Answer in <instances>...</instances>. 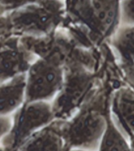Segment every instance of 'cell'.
I'll use <instances>...</instances> for the list:
<instances>
[{"label":"cell","mask_w":134,"mask_h":151,"mask_svg":"<svg viewBox=\"0 0 134 151\" xmlns=\"http://www.w3.org/2000/svg\"><path fill=\"white\" fill-rule=\"evenodd\" d=\"M107 117L103 93L93 91L71 119L62 121L61 131L64 151L99 148L107 126Z\"/></svg>","instance_id":"obj_1"},{"label":"cell","mask_w":134,"mask_h":151,"mask_svg":"<svg viewBox=\"0 0 134 151\" xmlns=\"http://www.w3.org/2000/svg\"><path fill=\"white\" fill-rule=\"evenodd\" d=\"M92 71L79 62L72 61L64 68V81L53 101L55 120L66 121L89 99L93 91Z\"/></svg>","instance_id":"obj_2"},{"label":"cell","mask_w":134,"mask_h":151,"mask_svg":"<svg viewBox=\"0 0 134 151\" xmlns=\"http://www.w3.org/2000/svg\"><path fill=\"white\" fill-rule=\"evenodd\" d=\"M63 6L57 0H41L14 10L9 17L17 36H45L56 32Z\"/></svg>","instance_id":"obj_3"},{"label":"cell","mask_w":134,"mask_h":151,"mask_svg":"<svg viewBox=\"0 0 134 151\" xmlns=\"http://www.w3.org/2000/svg\"><path fill=\"white\" fill-rule=\"evenodd\" d=\"M19 37L32 54L62 68L71 61L86 63L89 58V52L80 47L74 38L57 31L45 36Z\"/></svg>","instance_id":"obj_4"},{"label":"cell","mask_w":134,"mask_h":151,"mask_svg":"<svg viewBox=\"0 0 134 151\" xmlns=\"http://www.w3.org/2000/svg\"><path fill=\"white\" fill-rule=\"evenodd\" d=\"M55 120L49 102L24 103L12 116V126L2 139L1 146L7 151H16L35 132Z\"/></svg>","instance_id":"obj_5"},{"label":"cell","mask_w":134,"mask_h":151,"mask_svg":"<svg viewBox=\"0 0 134 151\" xmlns=\"http://www.w3.org/2000/svg\"><path fill=\"white\" fill-rule=\"evenodd\" d=\"M64 81V68L38 58L26 74L25 102H49L59 93Z\"/></svg>","instance_id":"obj_6"},{"label":"cell","mask_w":134,"mask_h":151,"mask_svg":"<svg viewBox=\"0 0 134 151\" xmlns=\"http://www.w3.org/2000/svg\"><path fill=\"white\" fill-rule=\"evenodd\" d=\"M37 59L22 45L19 36L13 35L0 42V84L27 74Z\"/></svg>","instance_id":"obj_7"},{"label":"cell","mask_w":134,"mask_h":151,"mask_svg":"<svg viewBox=\"0 0 134 151\" xmlns=\"http://www.w3.org/2000/svg\"><path fill=\"white\" fill-rule=\"evenodd\" d=\"M63 120H54L32 134L16 151H64L61 135Z\"/></svg>","instance_id":"obj_8"},{"label":"cell","mask_w":134,"mask_h":151,"mask_svg":"<svg viewBox=\"0 0 134 151\" xmlns=\"http://www.w3.org/2000/svg\"><path fill=\"white\" fill-rule=\"evenodd\" d=\"M26 74L0 84V116H11L25 102Z\"/></svg>","instance_id":"obj_9"},{"label":"cell","mask_w":134,"mask_h":151,"mask_svg":"<svg viewBox=\"0 0 134 151\" xmlns=\"http://www.w3.org/2000/svg\"><path fill=\"white\" fill-rule=\"evenodd\" d=\"M97 33L108 35L115 29L119 17L118 0H92Z\"/></svg>","instance_id":"obj_10"},{"label":"cell","mask_w":134,"mask_h":151,"mask_svg":"<svg viewBox=\"0 0 134 151\" xmlns=\"http://www.w3.org/2000/svg\"><path fill=\"white\" fill-rule=\"evenodd\" d=\"M113 110L123 125L134 135V90L120 88L113 99Z\"/></svg>","instance_id":"obj_11"},{"label":"cell","mask_w":134,"mask_h":151,"mask_svg":"<svg viewBox=\"0 0 134 151\" xmlns=\"http://www.w3.org/2000/svg\"><path fill=\"white\" fill-rule=\"evenodd\" d=\"M99 151H132L109 114H107V126L100 141Z\"/></svg>","instance_id":"obj_12"},{"label":"cell","mask_w":134,"mask_h":151,"mask_svg":"<svg viewBox=\"0 0 134 151\" xmlns=\"http://www.w3.org/2000/svg\"><path fill=\"white\" fill-rule=\"evenodd\" d=\"M112 44L122 61L134 63V26L124 27L116 32Z\"/></svg>","instance_id":"obj_13"},{"label":"cell","mask_w":134,"mask_h":151,"mask_svg":"<svg viewBox=\"0 0 134 151\" xmlns=\"http://www.w3.org/2000/svg\"><path fill=\"white\" fill-rule=\"evenodd\" d=\"M67 10L74 20L95 30L92 0H66Z\"/></svg>","instance_id":"obj_14"},{"label":"cell","mask_w":134,"mask_h":151,"mask_svg":"<svg viewBox=\"0 0 134 151\" xmlns=\"http://www.w3.org/2000/svg\"><path fill=\"white\" fill-rule=\"evenodd\" d=\"M121 18L124 22L134 25V0H123L121 5Z\"/></svg>","instance_id":"obj_15"},{"label":"cell","mask_w":134,"mask_h":151,"mask_svg":"<svg viewBox=\"0 0 134 151\" xmlns=\"http://www.w3.org/2000/svg\"><path fill=\"white\" fill-rule=\"evenodd\" d=\"M38 0H0V7L7 9H18L36 2Z\"/></svg>","instance_id":"obj_16"},{"label":"cell","mask_w":134,"mask_h":151,"mask_svg":"<svg viewBox=\"0 0 134 151\" xmlns=\"http://www.w3.org/2000/svg\"><path fill=\"white\" fill-rule=\"evenodd\" d=\"M122 69L125 78L128 83L131 86V88L134 90V63L132 62H122Z\"/></svg>","instance_id":"obj_17"},{"label":"cell","mask_w":134,"mask_h":151,"mask_svg":"<svg viewBox=\"0 0 134 151\" xmlns=\"http://www.w3.org/2000/svg\"><path fill=\"white\" fill-rule=\"evenodd\" d=\"M12 126L11 116H0V141L7 135Z\"/></svg>","instance_id":"obj_18"},{"label":"cell","mask_w":134,"mask_h":151,"mask_svg":"<svg viewBox=\"0 0 134 151\" xmlns=\"http://www.w3.org/2000/svg\"><path fill=\"white\" fill-rule=\"evenodd\" d=\"M131 150L134 151V135H132L131 137Z\"/></svg>","instance_id":"obj_19"},{"label":"cell","mask_w":134,"mask_h":151,"mask_svg":"<svg viewBox=\"0 0 134 151\" xmlns=\"http://www.w3.org/2000/svg\"><path fill=\"white\" fill-rule=\"evenodd\" d=\"M67 151H88V150H79V149H72V150H69Z\"/></svg>","instance_id":"obj_20"},{"label":"cell","mask_w":134,"mask_h":151,"mask_svg":"<svg viewBox=\"0 0 134 151\" xmlns=\"http://www.w3.org/2000/svg\"><path fill=\"white\" fill-rule=\"evenodd\" d=\"M0 151H7V150L5 149L4 147H2V146H0Z\"/></svg>","instance_id":"obj_21"}]
</instances>
